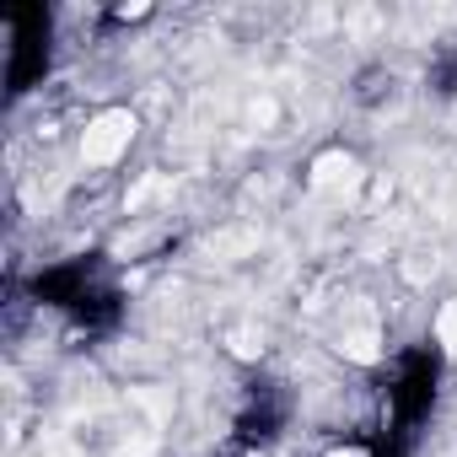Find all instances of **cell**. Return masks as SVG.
Instances as JSON below:
<instances>
[{
  "label": "cell",
  "mask_w": 457,
  "mask_h": 457,
  "mask_svg": "<svg viewBox=\"0 0 457 457\" xmlns=\"http://www.w3.org/2000/svg\"><path fill=\"white\" fill-rule=\"evenodd\" d=\"M129 140H135V113L129 108H103L81 135V162L87 167H113L129 151Z\"/></svg>",
  "instance_id": "cell-1"
},
{
  "label": "cell",
  "mask_w": 457,
  "mask_h": 457,
  "mask_svg": "<svg viewBox=\"0 0 457 457\" xmlns=\"http://www.w3.org/2000/svg\"><path fill=\"white\" fill-rule=\"evenodd\" d=\"M436 334H441V345L457 355V302H446V307H441V318H436Z\"/></svg>",
  "instance_id": "cell-2"
},
{
  "label": "cell",
  "mask_w": 457,
  "mask_h": 457,
  "mask_svg": "<svg viewBox=\"0 0 457 457\" xmlns=\"http://www.w3.org/2000/svg\"><path fill=\"white\" fill-rule=\"evenodd\" d=\"M328 457H371V452H366V446H334Z\"/></svg>",
  "instance_id": "cell-3"
}]
</instances>
